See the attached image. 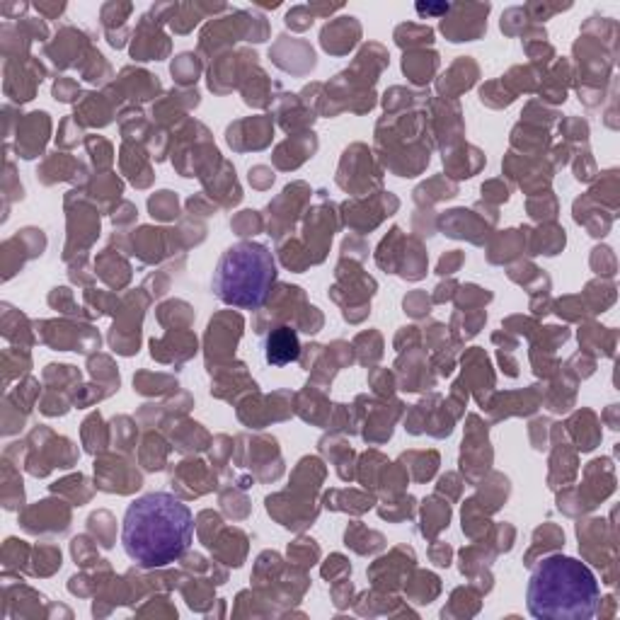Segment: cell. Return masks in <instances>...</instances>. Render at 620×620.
<instances>
[{
	"label": "cell",
	"instance_id": "9c48e42d",
	"mask_svg": "<svg viewBox=\"0 0 620 620\" xmlns=\"http://www.w3.org/2000/svg\"><path fill=\"white\" fill-rule=\"evenodd\" d=\"M332 562H335V565H332V567L327 565L325 570H323V577H325V579H337V570H340L342 574H349V572H352V567L347 565V560L340 558V555H335V558H332Z\"/></svg>",
	"mask_w": 620,
	"mask_h": 620
},
{
	"label": "cell",
	"instance_id": "30bf717a",
	"mask_svg": "<svg viewBox=\"0 0 620 620\" xmlns=\"http://www.w3.org/2000/svg\"><path fill=\"white\" fill-rule=\"evenodd\" d=\"M432 560H434L439 567H449V562H451V548H449V545H441V548H434V550H432Z\"/></svg>",
	"mask_w": 620,
	"mask_h": 620
},
{
	"label": "cell",
	"instance_id": "8992f818",
	"mask_svg": "<svg viewBox=\"0 0 620 620\" xmlns=\"http://www.w3.org/2000/svg\"><path fill=\"white\" fill-rule=\"evenodd\" d=\"M151 211L158 218H172L177 216V199L170 192H160L158 197L151 199Z\"/></svg>",
	"mask_w": 620,
	"mask_h": 620
},
{
	"label": "cell",
	"instance_id": "ba28073f",
	"mask_svg": "<svg viewBox=\"0 0 620 620\" xmlns=\"http://www.w3.org/2000/svg\"><path fill=\"white\" fill-rule=\"evenodd\" d=\"M332 599H335L337 608H347L352 604V584L349 582H337L332 587Z\"/></svg>",
	"mask_w": 620,
	"mask_h": 620
},
{
	"label": "cell",
	"instance_id": "52a82bcc",
	"mask_svg": "<svg viewBox=\"0 0 620 620\" xmlns=\"http://www.w3.org/2000/svg\"><path fill=\"white\" fill-rule=\"evenodd\" d=\"M289 558L294 562H301V565H313V560L318 558V548L315 545H294V548H289Z\"/></svg>",
	"mask_w": 620,
	"mask_h": 620
},
{
	"label": "cell",
	"instance_id": "5b68a950",
	"mask_svg": "<svg viewBox=\"0 0 620 620\" xmlns=\"http://www.w3.org/2000/svg\"><path fill=\"white\" fill-rule=\"evenodd\" d=\"M419 587L417 584H412L410 587V594H412V604H432V599L436 594H439V577H434V574L429 572H419Z\"/></svg>",
	"mask_w": 620,
	"mask_h": 620
},
{
	"label": "cell",
	"instance_id": "7a4b0ae2",
	"mask_svg": "<svg viewBox=\"0 0 620 620\" xmlns=\"http://www.w3.org/2000/svg\"><path fill=\"white\" fill-rule=\"evenodd\" d=\"M601 601L599 582L584 562L550 555L528 579V613L538 620H589Z\"/></svg>",
	"mask_w": 620,
	"mask_h": 620
},
{
	"label": "cell",
	"instance_id": "277c9868",
	"mask_svg": "<svg viewBox=\"0 0 620 620\" xmlns=\"http://www.w3.org/2000/svg\"><path fill=\"white\" fill-rule=\"evenodd\" d=\"M301 357V342L294 327L281 325L274 327L264 340V361L269 366H286Z\"/></svg>",
	"mask_w": 620,
	"mask_h": 620
},
{
	"label": "cell",
	"instance_id": "3957f363",
	"mask_svg": "<svg viewBox=\"0 0 620 620\" xmlns=\"http://www.w3.org/2000/svg\"><path fill=\"white\" fill-rule=\"evenodd\" d=\"M277 281L274 257L260 243H238L223 252L214 272V294L226 306L260 310Z\"/></svg>",
	"mask_w": 620,
	"mask_h": 620
},
{
	"label": "cell",
	"instance_id": "6da1fadb",
	"mask_svg": "<svg viewBox=\"0 0 620 620\" xmlns=\"http://www.w3.org/2000/svg\"><path fill=\"white\" fill-rule=\"evenodd\" d=\"M194 536V516L170 492H148L129 504L122 526V545L143 570H160L180 560Z\"/></svg>",
	"mask_w": 620,
	"mask_h": 620
}]
</instances>
